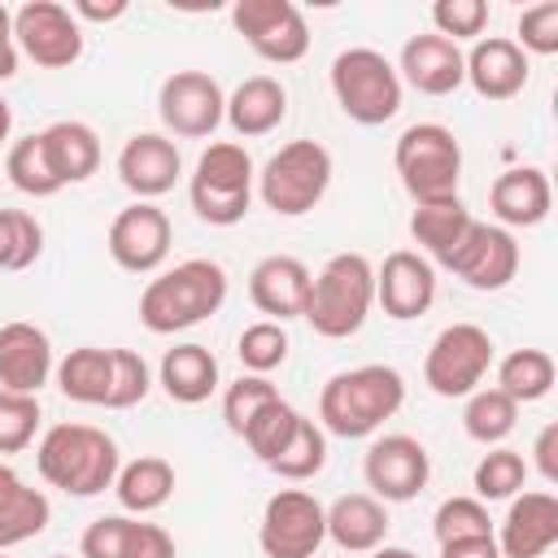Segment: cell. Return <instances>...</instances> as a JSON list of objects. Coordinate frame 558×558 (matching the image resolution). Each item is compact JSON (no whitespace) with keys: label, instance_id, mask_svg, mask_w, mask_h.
I'll list each match as a JSON object with an SVG mask.
<instances>
[{"label":"cell","instance_id":"cell-18","mask_svg":"<svg viewBox=\"0 0 558 558\" xmlns=\"http://www.w3.org/2000/svg\"><path fill=\"white\" fill-rule=\"evenodd\" d=\"M501 558H545L558 545V497L536 488V493H514L510 510L501 519V532L493 536Z\"/></svg>","mask_w":558,"mask_h":558},{"label":"cell","instance_id":"cell-54","mask_svg":"<svg viewBox=\"0 0 558 558\" xmlns=\"http://www.w3.org/2000/svg\"><path fill=\"white\" fill-rule=\"evenodd\" d=\"M9 131H13V109H9V100L0 96V144L9 140Z\"/></svg>","mask_w":558,"mask_h":558},{"label":"cell","instance_id":"cell-7","mask_svg":"<svg viewBox=\"0 0 558 558\" xmlns=\"http://www.w3.org/2000/svg\"><path fill=\"white\" fill-rule=\"evenodd\" d=\"M331 187V153L318 140H292L257 170V196L283 218L310 214Z\"/></svg>","mask_w":558,"mask_h":558},{"label":"cell","instance_id":"cell-36","mask_svg":"<svg viewBox=\"0 0 558 558\" xmlns=\"http://www.w3.org/2000/svg\"><path fill=\"white\" fill-rule=\"evenodd\" d=\"M296 423H301V410L288 405L283 397H275V401H266V405L248 418V427L240 432V440L253 449V458H257L262 466H270V462L283 453V445L292 440Z\"/></svg>","mask_w":558,"mask_h":558},{"label":"cell","instance_id":"cell-20","mask_svg":"<svg viewBox=\"0 0 558 558\" xmlns=\"http://www.w3.org/2000/svg\"><path fill=\"white\" fill-rule=\"evenodd\" d=\"M52 371H57V357H52V340L44 327L22 323V318L0 327V388L39 397Z\"/></svg>","mask_w":558,"mask_h":558},{"label":"cell","instance_id":"cell-31","mask_svg":"<svg viewBox=\"0 0 558 558\" xmlns=\"http://www.w3.org/2000/svg\"><path fill=\"white\" fill-rule=\"evenodd\" d=\"M57 388L78 401V405H105L109 401V388H113V349H96V344H83V349H70L61 362H57Z\"/></svg>","mask_w":558,"mask_h":558},{"label":"cell","instance_id":"cell-9","mask_svg":"<svg viewBox=\"0 0 558 558\" xmlns=\"http://www.w3.org/2000/svg\"><path fill=\"white\" fill-rule=\"evenodd\" d=\"M488 366H493L488 331L475 327V323H453L432 340V349L423 357V384L436 397H449V401L453 397H471L484 384Z\"/></svg>","mask_w":558,"mask_h":558},{"label":"cell","instance_id":"cell-47","mask_svg":"<svg viewBox=\"0 0 558 558\" xmlns=\"http://www.w3.org/2000/svg\"><path fill=\"white\" fill-rule=\"evenodd\" d=\"M126 527H131V514H100V519H92L83 541H78V558H122Z\"/></svg>","mask_w":558,"mask_h":558},{"label":"cell","instance_id":"cell-28","mask_svg":"<svg viewBox=\"0 0 558 558\" xmlns=\"http://www.w3.org/2000/svg\"><path fill=\"white\" fill-rule=\"evenodd\" d=\"M39 140H44V153H48L52 174L61 179V187L65 183H87L100 170V135L87 122L61 118V122L44 126Z\"/></svg>","mask_w":558,"mask_h":558},{"label":"cell","instance_id":"cell-27","mask_svg":"<svg viewBox=\"0 0 558 558\" xmlns=\"http://www.w3.org/2000/svg\"><path fill=\"white\" fill-rule=\"evenodd\" d=\"M157 384L166 388L170 401L179 405H201L218 392V357L205 344H174L166 349L161 366H157Z\"/></svg>","mask_w":558,"mask_h":558},{"label":"cell","instance_id":"cell-52","mask_svg":"<svg viewBox=\"0 0 558 558\" xmlns=\"http://www.w3.org/2000/svg\"><path fill=\"white\" fill-rule=\"evenodd\" d=\"M70 13L74 17H87V22H118L122 13H126V0H74L70 4Z\"/></svg>","mask_w":558,"mask_h":558},{"label":"cell","instance_id":"cell-35","mask_svg":"<svg viewBox=\"0 0 558 558\" xmlns=\"http://www.w3.org/2000/svg\"><path fill=\"white\" fill-rule=\"evenodd\" d=\"M519 423V405L501 392V388H475L466 397V410H462V427L471 440L480 445H501Z\"/></svg>","mask_w":558,"mask_h":558},{"label":"cell","instance_id":"cell-15","mask_svg":"<svg viewBox=\"0 0 558 558\" xmlns=\"http://www.w3.org/2000/svg\"><path fill=\"white\" fill-rule=\"evenodd\" d=\"M105 244L113 266H122L126 275H153L170 253V218L153 201H135L113 214Z\"/></svg>","mask_w":558,"mask_h":558},{"label":"cell","instance_id":"cell-45","mask_svg":"<svg viewBox=\"0 0 558 558\" xmlns=\"http://www.w3.org/2000/svg\"><path fill=\"white\" fill-rule=\"evenodd\" d=\"M432 26L445 39H480L488 26V4L484 0H436L432 4Z\"/></svg>","mask_w":558,"mask_h":558},{"label":"cell","instance_id":"cell-11","mask_svg":"<svg viewBox=\"0 0 558 558\" xmlns=\"http://www.w3.org/2000/svg\"><path fill=\"white\" fill-rule=\"evenodd\" d=\"M231 26L270 65H296L310 52L305 13L292 0H235L231 4Z\"/></svg>","mask_w":558,"mask_h":558},{"label":"cell","instance_id":"cell-10","mask_svg":"<svg viewBox=\"0 0 558 558\" xmlns=\"http://www.w3.org/2000/svg\"><path fill=\"white\" fill-rule=\"evenodd\" d=\"M327 541V510L305 488H279L262 506L257 545L266 558H314Z\"/></svg>","mask_w":558,"mask_h":558},{"label":"cell","instance_id":"cell-50","mask_svg":"<svg viewBox=\"0 0 558 558\" xmlns=\"http://www.w3.org/2000/svg\"><path fill=\"white\" fill-rule=\"evenodd\" d=\"M440 558H501V549L493 536H466V541L440 545Z\"/></svg>","mask_w":558,"mask_h":558},{"label":"cell","instance_id":"cell-34","mask_svg":"<svg viewBox=\"0 0 558 558\" xmlns=\"http://www.w3.org/2000/svg\"><path fill=\"white\" fill-rule=\"evenodd\" d=\"M4 174H9V183H13L17 192H26V196H35V201L61 192V179L52 174V161H48V153H44L39 131L9 144V153H4Z\"/></svg>","mask_w":558,"mask_h":558},{"label":"cell","instance_id":"cell-51","mask_svg":"<svg viewBox=\"0 0 558 558\" xmlns=\"http://www.w3.org/2000/svg\"><path fill=\"white\" fill-rule=\"evenodd\" d=\"M17 74V39H13V13L0 4V83Z\"/></svg>","mask_w":558,"mask_h":558},{"label":"cell","instance_id":"cell-13","mask_svg":"<svg viewBox=\"0 0 558 558\" xmlns=\"http://www.w3.org/2000/svg\"><path fill=\"white\" fill-rule=\"evenodd\" d=\"M157 113L179 140H209L227 113V96L205 70H174L157 92Z\"/></svg>","mask_w":558,"mask_h":558},{"label":"cell","instance_id":"cell-40","mask_svg":"<svg viewBox=\"0 0 558 558\" xmlns=\"http://www.w3.org/2000/svg\"><path fill=\"white\" fill-rule=\"evenodd\" d=\"M44 253V227L26 209H0V270H26Z\"/></svg>","mask_w":558,"mask_h":558},{"label":"cell","instance_id":"cell-55","mask_svg":"<svg viewBox=\"0 0 558 558\" xmlns=\"http://www.w3.org/2000/svg\"><path fill=\"white\" fill-rule=\"evenodd\" d=\"M48 558H70V554H48Z\"/></svg>","mask_w":558,"mask_h":558},{"label":"cell","instance_id":"cell-23","mask_svg":"<svg viewBox=\"0 0 558 558\" xmlns=\"http://www.w3.org/2000/svg\"><path fill=\"white\" fill-rule=\"evenodd\" d=\"M462 70H466V83L475 87V96H484V100H510L527 87V52L506 35L475 39V48L462 52Z\"/></svg>","mask_w":558,"mask_h":558},{"label":"cell","instance_id":"cell-33","mask_svg":"<svg viewBox=\"0 0 558 558\" xmlns=\"http://www.w3.org/2000/svg\"><path fill=\"white\" fill-rule=\"evenodd\" d=\"M558 379V366L545 349H514L497 362V388L514 401V405H527V401H541L549 397Z\"/></svg>","mask_w":558,"mask_h":558},{"label":"cell","instance_id":"cell-12","mask_svg":"<svg viewBox=\"0 0 558 558\" xmlns=\"http://www.w3.org/2000/svg\"><path fill=\"white\" fill-rule=\"evenodd\" d=\"M13 39L39 70H65L83 57V26L57 0H26L13 9Z\"/></svg>","mask_w":558,"mask_h":558},{"label":"cell","instance_id":"cell-16","mask_svg":"<svg viewBox=\"0 0 558 558\" xmlns=\"http://www.w3.org/2000/svg\"><path fill=\"white\" fill-rule=\"evenodd\" d=\"M445 270H453L475 292H497V288H506L519 275V244H514V235L506 227L475 218L466 227L462 244L449 253Z\"/></svg>","mask_w":558,"mask_h":558},{"label":"cell","instance_id":"cell-49","mask_svg":"<svg viewBox=\"0 0 558 558\" xmlns=\"http://www.w3.org/2000/svg\"><path fill=\"white\" fill-rule=\"evenodd\" d=\"M532 453H536L541 480H545V484H558V423H545V427H541Z\"/></svg>","mask_w":558,"mask_h":558},{"label":"cell","instance_id":"cell-17","mask_svg":"<svg viewBox=\"0 0 558 558\" xmlns=\"http://www.w3.org/2000/svg\"><path fill=\"white\" fill-rule=\"evenodd\" d=\"M432 301H436V266L410 248L388 253L384 266L375 270V305H384L388 318L410 323V318L427 314Z\"/></svg>","mask_w":558,"mask_h":558},{"label":"cell","instance_id":"cell-42","mask_svg":"<svg viewBox=\"0 0 558 558\" xmlns=\"http://www.w3.org/2000/svg\"><path fill=\"white\" fill-rule=\"evenodd\" d=\"M39 397L0 388V453H22L39 432Z\"/></svg>","mask_w":558,"mask_h":558},{"label":"cell","instance_id":"cell-37","mask_svg":"<svg viewBox=\"0 0 558 558\" xmlns=\"http://www.w3.org/2000/svg\"><path fill=\"white\" fill-rule=\"evenodd\" d=\"M323 466H327V432H323L314 418L301 414L292 440H288L283 453L270 462V471H275L279 480H288V484H305V480H314Z\"/></svg>","mask_w":558,"mask_h":558},{"label":"cell","instance_id":"cell-14","mask_svg":"<svg viewBox=\"0 0 558 558\" xmlns=\"http://www.w3.org/2000/svg\"><path fill=\"white\" fill-rule=\"evenodd\" d=\"M362 475H366L371 497L414 501L432 480V453L423 449V440H414L405 432H392V436L371 440V449L362 458Z\"/></svg>","mask_w":558,"mask_h":558},{"label":"cell","instance_id":"cell-3","mask_svg":"<svg viewBox=\"0 0 558 558\" xmlns=\"http://www.w3.org/2000/svg\"><path fill=\"white\" fill-rule=\"evenodd\" d=\"M35 466L52 488H61L70 497H96V493L113 488L122 458H118V445L109 432H100L92 423H57L39 436Z\"/></svg>","mask_w":558,"mask_h":558},{"label":"cell","instance_id":"cell-56","mask_svg":"<svg viewBox=\"0 0 558 558\" xmlns=\"http://www.w3.org/2000/svg\"><path fill=\"white\" fill-rule=\"evenodd\" d=\"M0 558H4V554H0Z\"/></svg>","mask_w":558,"mask_h":558},{"label":"cell","instance_id":"cell-19","mask_svg":"<svg viewBox=\"0 0 558 558\" xmlns=\"http://www.w3.org/2000/svg\"><path fill=\"white\" fill-rule=\"evenodd\" d=\"M183 174V157H179V144L170 135H157V131H140L122 144L118 153V179L126 192H135L140 201H157L174 187V179Z\"/></svg>","mask_w":558,"mask_h":558},{"label":"cell","instance_id":"cell-44","mask_svg":"<svg viewBox=\"0 0 558 558\" xmlns=\"http://www.w3.org/2000/svg\"><path fill=\"white\" fill-rule=\"evenodd\" d=\"M148 388H153L148 362L135 349H113V388H109L105 410H131L148 397Z\"/></svg>","mask_w":558,"mask_h":558},{"label":"cell","instance_id":"cell-24","mask_svg":"<svg viewBox=\"0 0 558 558\" xmlns=\"http://www.w3.org/2000/svg\"><path fill=\"white\" fill-rule=\"evenodd\" d=\"M488 205L497 214V227H541L549 218L554 205V187L549 174L541 166H510L493 179L488 187Z\"/></svg>","mask_w":558,"mask_h":558},{"label":"cell","instance_id":"cell-41","mask_svg":"<svg viewBox=\"0 0 558 558\" xmlns=\"http://www.w3.org/2000/svg\"><path fill=\"white\" fill-rule=\"evenodd\" d=\"M432 532H436V545L466 541V536H493V519L480 497H449V501H440Z\"/></svg>","mask_w":558,"mask_h":558},{"label":"cell","instance_id":"cell-39","mask_svg":"<svg viewBox=\"0 0 558 558\" xmlns=\"http://www.w3.org/2000/svg\"><path fill=\"white\" fill-rule=\"evenodd\" d=\"M288 349H292V340H288L283 323H270V318L248 323L240 331V340H235V353H240V362H244L248 375H270L275 366L288 362Z\"/></svg>","mask_w":558,"mask_h":558},{"label":"cell","instance_id":"cell-53","mask_svg":"<svg viewBox=\"0 0 558 558\" xmlns=\"http://www.w3.org/2000/svg\"><path fill=\"white\" fill-rule=\"evenodd\" d=\"M371 558H418V554H410L401 545H379V549H371Z\"/></svg>","mask_w":558,"mask_h":558},{"label":"cell","instance_id":"cell-32","mask_svg":"<svg viewBox=\"0 0 558 558\" xmlns=\"http://www.w3.org/2000/svg\"><path fill=\"white\" fill-rule=\"evenodd\" d=\"M475 218H471V209L453 196V201H432V205H414V214H410V235H414V244L432 257V262H449V253L462 244V235H466V227H471Z\"/></svg>","mask_w":558,"mask_h":558},{"label":"cell","instance_id":"cell-5","mask_svg":"<svg viewBox=\"0 0 558 558\" xmlns=\"http://www.w3.org/2000/svg\"><path fill=\"white\" fill-rule=\"evenodd\" d=\"M392 166L401 174V187L414 196V205L453 201L462 183V144L440 122H414L397 135Z\"/></svg>","mask_w":558,"mask_h":558},{"label":"cell","instance_id":"cell-25","mask_svg":"<svg viewBox=\"0 0 558 558\" xmlns=\"http://www.w3.org/2000/svg\"><path fill=\"white\" fill-rule=\"evenodd\" d=\"M388 536V510L371 493H344L327 506V541H336L344 554H371Z\"/></svg>","mask_w":558,"mask_h":558},{"label":"cell","instance_id":"cell-22","mask_svg":"<svg viewBox=\"0 0 558 558\" xmlns=\"http://www.w3.org/2000/svg\"><path fill=\"white\" fill-rule=\"evenodd\" d=\"M310 266L301 257L288 253H270L248 270V301L270 318V323H288L301 318L305 296H310Z\"/></svg>","mask_w":558,"mask_h":558},{"label":"cell","instance_id":"cell-26","mask_svg":"<svg viewBox=\"0 0 558 558\" xmlns=\"http://www.w3.org/2000/svg\"><path fill=\"white\" fill-rule=\"evenodd\" d=\"M222 118H227L231 131L244 135V140L270 135V131L288 118V92H283L279 78L253 74V78H244V83L227 96V113H222Z\"/></svg>","mask_w":558,"mask_h":558},{"label":"cell","instance_id":"cell-46","mask_svg":"<svg viewBox=\"0 0 558 558\" xmlns=\"http://www.w3.org/2000/svg\"><path fill=\"white\" fill-rule=\"evenodd\" d=\"M514 35H519L514 44H519L523 52H532V57H554V52H558V4L545 0V4L523 9L519 22H514Z\"/></svg>","mask_w":558,"mask_h":558},{"label":"cell","instance_id":"cell-30","mask_svg":"<svg viewBox=\"0 0 558 558\" xmlns=\"http://www.w3.org/2000/svg\"><path fill=\"white\" fill-rule=\"evenodd\" d=\"M113 493H118V506L126 514H153L170 501L174 493V466L161 458V453H140L135 462L118 466V480H113Z\"/></svg>","mask_w":558,"mask_h":558},{"label":"cell","instance_id":"cell-2","mask_svg":"<svg viewBox=\"0 0 558 558\" xmlns=\"http://www.w3.org/2000/svg\"><path fill=\"white\" fill-rule=\"evenodd\" d=\"M222 301H227V270L214 257H187L144 283L140 323L153 336H174L218 314Z\"/></svg>","mask_w":558,"mask_h":558},{"label":"cell","instance_id":"cell-21","mask_svg":"<svg viewBox=\"0 0 558 558\" xmlns=\"http://www.w3.org/2000/svg\"><path fill=\"white\" fill-rule=\"evenodd\" d=\"M397 74L423 92V96H449L466 83V70H462V48L436 31H423V35H410L405 48H401V61H397Z\"/></svg>","mask_w":558,"mask_h":558},{"label":"cell","instance_id":"cell-43","mask_svg":"<svg viewBox=\"0 0 558 558\" xmlns=\"http://www.w3.org/2000/svg\"><path fill=\"white\" fill-rule=\"evenodd\" d=\"M279 397V388L266 379V375H240L235 384H227V392H222V423H227V432H244L248 427V418L266 405V401H275Z\"/></svg>","mask_w":558,"mask_h":558},{"label":"cell","instance_id":"cell-4","mask_svg":"<svg viewBox=\"0 0 558 558\" xmlns=\"http://www.w3.org/2000/svg\"><path fill=\"white\" fill-rule=\"evenodd\" d=\"M371 305H375V266L362 253H336L310 279L301 318L323 340H349L353 331H362Z\"/></svg>","mask_w":558,"mask_h":558},{"label":"cell","instance_id":"cell-1","mask_svg":"<svg viewBox=\"0 0 558 558\" xmlns=\"http://www.w3.org/2000/svg\"><path fill=\"white\" fill-rule=\"evenodd\" d=\"M405 405V379L397 366L366 362L353 371H340L318 392V427L340 440H362L384 427Z\"/></svg>","mask_w":558,"mask_h":558},{"label":"cell","instance_id":"cell-6","mask_svg":"<svg viewBox=\"0 0 558 558\" xmlns=\"http://www.w3.org/2000/svg\"><path fill=\"white\" fill-rule=\"evenodd\" d=\"M253 183H257V170H253L248 148L235 140H218L196 157L187 196L201 222L235 227L253 205Z\"/></svg>","mask_w":558,"mask_h":558},{"label":"cell","instance_id":"cell-29","mask_svg":"<svg viewBox=\"0 0 558 558\" xmlns=\"http://www.w3.org/2000/svg\"><path fill=\"white\" fill-rule=\"evenodd\" d=\"M48 519H52L48 497L39 488H26L22 475L9 462H0V554L39 536L48 527Z\"/></svg>","mask_w":558,"mask_h":558},{"label":"cell","instance_id":"cell-48","mask_svg":"<svg viewBox=\"0 0 558 558\" xmlns=\"http://www.w3.org/2000/svg\"><path fill=\"white\" fill-rule=\"evenodd\" d=\"M122 558H174V536H170L166 527H157V523H140V519H131Z\"/></svg>","mask_w":558,"mask_h":558},{"label":"cell","instance_id":"cell-38","mask_svg":"<svg viewBox=\"0 0 558 558\" xmlns=\"http://www.w3.org/2000/svg\"><path fill=\"white\" fill-rule=\"evenodd\" d=\"M471 484H475V497H480V501H506V497L523 493V484H527V462H523V453L493 445V449L475 462Z\"/></svg>","mask_w":558,"mask_h":558},{"label":"cell","instance_id":"cell-8","mask_svg":"<svg viewBox=\"0 0 558 558\" xmlns=\"http://www.w3.org/2000/svg\"><path fill=\"white\" fill-rule=\"evenodd\" d=\"M331 92L357 126H384L401 109V74L375 48H344L331 61Z\"/></svg>","mask_w":558,"mask_h":558}]
</instances>
